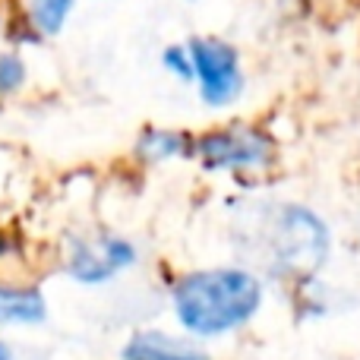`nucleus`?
<instances>
[{"label": "nucleus", "mask_w": 360, "mask_h": 360, "mask_svg": "<svg viewBox=\"0 0 360 360\" xmlns=\"http://www.w3.org/2000/svg\"><path fill=\"white\" fill-rule=\"evenodd\" d=\"M60 275L82 291H105L143 266V250L120 231H76L63 240Z\"/></svg>", "instance_id": "7ed1b4c3"}, {"label": "nucleus", "mask_w": 360, "mask_h": 360, "mask_svg": "<svg viewBox=\"0 0 360 360\" xmlns=\"http://www.w3.org/2000/svg\"><path fill=\"white\" fill-rule=\"evenodd\" d=\"M272 285L240 259L184 269L165 288L171 326L202 345L240 338L262 319Z\"/></svg>", "instance_id": "f257e3e1"}, {"label": "nucleus", "mask_w": 360, "mask_h": 360, "mask_svg": "<svg viewBox=\"0 0 360 360\" xmlns=\"http://www.w3.org/2000/svg\"><path fill=\"white\" fill-rule=\"evenodd\" d=\"M25 82V63L13 51H0V98L19 92Z\"/></svg>", "instance_id": "9d476101"}, {"label": "nucleus", "mask_w": 360, "mask_h": 360, "mask_svg": "<svg viewBox=\"0 0 360 360\" xmlns=\"http://www.w3.org/2000/svg\"><path fill=\"white\" fill-rule=\"evenodd\" d=\"M234 240L240 262L253 266L272 288H294L323 278L335 237L316 209L304 202H272L237 218Z\"/></svg>", "instance_id": "f03ea898"}, {"label": "nucleus", "mask_w": 360, "mask_h": 360, "mask_svg": "<svg viewBox=\"0 0 360 360\" xmlns=\"http://www.w3.org/2000/svg\"><path fill=\"white\" fill-rule=\"evenodd\" d=\"M162 63L171 76H177V79H184V82H193V57H190L186 44H171V48H165Z\"/></svg>", "instance_id": "9b49d317"}, {"label": "nucleus", "mask_w": 360, "mask_h": 360, "mask_svg": "<svg viewBox=\"0 0 360 360\" xmlns=\"http://www.w3.org/2000/svg\"><path fill=\"white\" fill-rule=\"evenodd\" d=\"M117 360H215V351L174 326H133L114 351Z\"/></svg>", "instance_id": "423d86ee"}, {"label": "nucleus", "mask_w": 360, "mask_h": 360, "mask_svg": "<svg viewBox=\"0 0 360 360\" xmlns=\"http://www.w3.org/2000/svg\"><path fill=\"white\" fill-rule=\"evenodd\" d=\"M76 0H29V25L38 35H60Z\"/></svg>", "instance_id": "1a4fd4ad"}, {"label": "nucleus", "mask_w": 360, "mask_h": 360, "mask_svg": "<svg viewBox=\"0 0 360 360\" xmlns=\"http://www.w3.org/2000/svg\"><path fill=\"white\" fill-rule=\"evenodd\" d=\"M0 360H22V351L10 335H0Z\"/></svg>", "instance_id": "f8f14e48"}, {"label": "nucleus", "mask_w": 360, "mask_h": 360, "mask_svg": "<svg viewBox=\"0 0 360 360\" xmlns=\"http://www.w3.org/2000/svg\"><path fill=\"white\" fill-rule=\"evenodd\" d=\"M186 155H193V139L180 130L149 127L136 139V158L146 165H165V162H174V158H186Z\"/></svg>", "instance_id": "6e6552de"}, {"label": "nucleus", "mask_w": 360, "mask_h": 360, "mask_svg": "<svg viewBox=\"0 0 360 360\" xmlns=\"http://www.w3.org/2000/svg\"><path fill=\"white\" fill-rule=\"evenodd\" d=\"M193 82L209 108H228L243 92V67L237 51L221 38H193Z\"/></svg>", "instance_id": "39448f33"}, {"label": "nucleus", "mask_w": 360, "mask_h": 360, "mask_svg": "<svg viewBox=\"0 0 360 360\" xmlns=\"http://www.w3.org/2000/svg\"><path fill=\"white\" fill-rule=\"evenodd\" d=\"M51 323V297L38 281L0 275V335L41 332Z\"/></svg>", "instance_id": "0eeeda50"}, {"label": "nucleus", "mask_w": 360, "mask_h": 360, "mask_svg": "<svg viewBox=\"0 0 360 360\" xmlns=\"http://www.w3.org/2000/svg\"><path fill=\"white\" fill-rule=\"evenodd\" d=\"M193 158L209 174H262L275 165V143L259 127L231 124L193 139Z\"/></svg>", "instance_id": "20e7f679"}]
</instances>
